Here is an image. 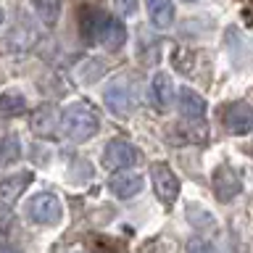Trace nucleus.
<instances>
[{"label": "nucleus", "instance_id": "13", "mask_svg": "<svg viewBox=\"0 0 253 253\" xmlns=\"http://www.w3.org/2000/svg\"><path fill=\"white\" fill-rule=\"evenodd\" d=\"M148 5V16L153 21L156 29H169L171 19H174V5L171 0H145Z\"/></svg>", "mask_w": 253, "mask_h": 253}, {"label": "nucleus", "instance_id": "15", "mask_svg": "<svg viewBox=\"0 0 253 253\" xmlns=\"http://www.w3.org/2000/svg\"><path fill=\"white\" fill-rule=\"evenodd\" d=\"M24 103H27V100H24V95H19V92H3V95H0V119L21 114Z\"/></svg>", "mask_w": 253, "mask_h": 253}, {"label": "nucleus", "instance_id": "4", "mask_svg": "<svg viewBox=\"0 0 253 253\" xmlns=\"http://www.w3.org/2000/svg\"><path fill=\"white\" fill-rule=\"evenodd\" d=\"M106 106L111 114L116 116H126L137 108V90L134 84H126V82H114L106 90Z\"/></svg>", "mask_w": 253, "mask_h": 253}, {"label": "nucleus", "instance_id": "21", "mask_svg": "<svg viewBox=\"0 0 253 253\" xmlns=\"http://www.w3.org/2000/svg\"><path fill=\"white\" fill-rule=\"evenodd\" d=\"M0 21H3V8H0Z\"/></svg>", "mask_w": 253, "mask_h": 253}, {"label": "nucleus", "instance_id": "11", "mask_svg": "<svg viewBox=\"0 0 253 253\" xmlns=\"http://www.w3.org/2000/svg\"><path fill=\"white\" fill-rule=\"evenodd\" d=\"M150 95H153V103L158 111H166L171 106V95H174V79L166 74V71H158L153 77V84H150Z\"/></svg>", "mask_w": 253, "mask_h": 253}, {"label": "nucleus", "instance_id": "18", "mask_svg": "<svg viewBox=\"0 0 253 253\" xmlns=\"http://www.w3.org/2000/svg\"><path fill=\"white\" fill-rule=\"evenodd\" d=\"M187 219H190V221H203V224H211V227H213V216H206V213L198 209V206L187 209Z\"/></svg>", "mask_w": 253, "mask_h": 253}, {"label": "nucleus", "instance_id": "2", "mask_svg": "<svg viewBox=\"0 0 253 253\" xmlns=\"http://www.w3.org/2000/svg\"><path fill=\"white\" fill-rule=\"evenodd\" d=\"M61 132L63 137L74 140V142H84L98 132V114L87 106V103H74L63 111L61 116Z\"/></svg>", "mask_w": 253, "mask_h": 253}, {"label": "nucleus", "instance_id": "1", "mask_svg": "<svg viewBox=\"0 0 253 253\" xmlns=\"http://www.w3.org/2000/svg\"><path fill=\"white\" fill-rule=\"evenodd\" d=\"M82 35H84V40H90V42L103 45L106 50H119V47L126 42L124 24L119 19H114V16H108V13H100V11L87 13V21L82 24Z\"/></svg>", "mask_w": 253, "mask_h": 253}, {"label": "nucleus", "instance_id": "16", "mask_svg": "<svg viewBox=\"0 0 253 253\" xmlns=\"http://www.w3.org/2000/svg\"><path fill=\"white\" fill-rule=\"evenodd\" d=\"M16 156H19V142H16L13 137H5V140H0V164H5V161H13Z\"/></svg>", "mask_w": 253, "mask_h": 253}, {"label": "nucleus", "instance_id": "5", "mask_svg": "<svg viewBox=\"0 0 253 253\" xmlns=\"http://www.w3.org/2000/svg\"><path fill=\"white\" fill-rule=\"evenodd\" d=\"M150 177H153V190L158 195V201L171 206L177 201L179 195V179L177 174H174L166 164H153V169H150Z\"/></svg>", "mask_w": 253, "mask_h": 253}, {"label": "nucleus", "instance_id": "22", "mask_svg": "<svg viewBox=\"0 0 253 253\" xmlns=\"http://www.w3.org/2000/svg\"><path fill=\"white\" fill-rule=\"evenodd\" d=\"M185 3H195V0H185Z\"/></svg>", "mask_w": 253, "mask_h": 253}, {"label": "nucleus", "instance_id": "19", "mask_svg": "<svg viewBox=\"0 0 253 253\" xmlns=\"http://www.w3.org/2000/svg\"><path fill=\"white\" fill-rule=\"evenodd\" d=\"M119 8H122L124 13H134V8H137V0H119Z\"/></svg>", "mask_w": 253, "mask_h": 253}, {"label": "nucleus", "instance_id": "14", "mask_svg": "<svg viewBox=\"0 0 253 253\" xmlns=\"http://www.w3.org/2000/svg\"><path fill=\"white\" fill-rule=\"evenodd\" d=\"M32 5H35V11L45 27H55V21L61 16V0H32Z\"/></svg>", "mask_w": 253, "mask_h": 253}, {"label": "nucleus", "instance_id": "9", "mask_svg": "<svg viewBox=\"0 0 253 253\" xmlns=\"http://www.w3.org/2000/svg\"><path fill=\"white\" fill-rule=\"evenodd\" d=\"M142 185H145V182H142V177H140V174H134V171H119L108 182L111 193H114L116 198H122V201L134 198L142 190Z\"/></svg>", "mask_w": 253, "mask_h": 253}, {"label": "nucleus", "instance_id": "3", "mask_svg": "<svg viewBox=\"0 0 253 253\" xmlns=\"http://www.w3.org/2000/svg\"><path fill=\"white\" fill-rule=\"evenodd\" d=\"M27 216L35 221V224L50 227V224H58L61 221L63 206L53 193H37L27 201Z\"/></svg>", "mask_w": 253, "mask_h": 253}, {"label": "nucleus", "instance_id": "20", "mask_svg": "<svg viewBox=\"0 0 253 253\" xmlns=\"http://www.w3.org/2000/svg\"><path fill=\"white\" fill-rule=\"evenodd\" d=\"M0 253H16L13 248H8V245H0Z\"/></svg>", "mask_w": 253, "mask_h": 253}, {"label": "nucleus", "instance_id": "17", "mask_svg": "<svg viewBox=\"0 0 253 253\" xmlns=\"http://www.w3.org/2000/svg\"><path fill=\"white\" fill-rule=\"evenodd\" d=\"M187 253H219V248L209 240H203V237H193V240L187 243Z\"/></svg>", "mask_w": 253, "mask_h": 253}, {"label": "nucleus", "instance_id": "7", "mask_svg": "<svg viewBox=\"0 0 253 253\" xmlns=\"http://www.w3.org/2000/svg\"><path fill=\"white\" fill-rule=\"evenodd\" d=\"M240 190H243V182H240V177H237L235 169L219 166V169L213 171V195H216L221 203H229Z\"/></svg>", "mask_w": 253, "mask_h": 253}, {"label": "nucleus", "instance_id": "6", "mask_svg": "<svg viewBox=\"0 0 253 253\" xmlns=\"http://www.w3.org/2000/svg\"><path fill=\"white\" fill-rule=\"evenodd\" d=\"M137 158H140L137 148L126 140H114L103 150V166L106 169H129V166L137 164Z\"/></svg>", "mask_w": 253, "mask_h": 253}, {"label": "nucleus", "instance_id": "8", "mask_svg": "<svg viewBox=\"0 0 253 253\" xmlns=\"http://www.w3.org/2000/svg\"><path fill=\"white\" fill-rule=\"evenodd\" d=\"M224 126L232 134H245L253 129V108L248 103H232L224 111Z\"/></svg>", "mask_w": 253, "mask_h": 253}, {"label": "nucleus", "instance_id": "12", "mask_svg": "<svg viewBox=\"0 0 253 253\" xmlns=\"http://www.w3.org/2000/svg\"><path fill=\"white\" fill-rule=\"evenodd\" d=\"M179 111L182 116L190 119V122H198V119L206 116V100L190 87H182L179 90Z\"/></svg>", "mask_w": 253, "mask_h": 253}, {"label": "nucleus", "instance_id": "10", "mask_svg": "<svg viewBox=\"0 0 253 253\" xmlns=\"http://www.w3.org/2000/svg\"><path fill=\"white\" fill-rule=\"evenodd\" d=\"M32 182V174L24 171V174H13L0 182V211H8L11 206L16 203V198L21 195V190Z\"/></svg>", "mask_w": 253, "mask_h": 253}]
</instances>
